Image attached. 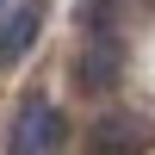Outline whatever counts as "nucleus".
I'll list each match as a JSON object with an SVG mask.
<instances>
[{
    "mask_svg": "<svg viewBox=\"0 0 155 155\" xmlns=\"http://www.w3.org/2000/svg\"><path fill=\"white\" fill-rule=\"evenodd\" d=\"M118 81H124V50H118V37H112V31H93L87 50H81V87H87V93H112Z\"/></svg>",
    "mask_w": 155,
    "mask_h": 155,
    "instance_id": "nucleus-1",
    "label": "nucleus"
},
{
    "mask_svg": "<svg viewBox=\"0 0 155 155\" xmlns=\"http://www.w3.org/2000/svg\"><path fill=\"white\" fill-rule=\"evenodd\" d=\"M143 143H149V130L130 118V112H106V118L87 130L81 155H143Z\"/></svg>",
    "mask_w": 155,
    "mask_h": 155,
    "instance_id": "nucleus-2",
    "label": "nucleus"
},
{
    "mask_svg": "<svg viewBox=\"0 0 155 155\" xmlns=\"http://www.w3.org/2000/svg\"><path fill=\"white\" fill-rule=\"evenodd\" d=\"M37 31H44V0H25V6H12L6 19H0V62H19L25 50L37 44Z\"/></svg>",
    "mask_w": 155,
    "mask_h": 155,
    "instance_id": "nucleus-3",
    "label": "nucleus"
},
{
    "mask_svg": "<svg viewBox=\"0 0 155 155\" xmlns=\"http://www.w3.org/2000/svg\"><path fill=\"white\" fill-rule=\"evenodd\" d=\"M124 0H87V31H112V12Z\"/></svg>",
    "mask_w": 155,
    "mask_h": 155,
    "instance_id": "nucleus-4",
    "label": "nucleus"
},
{
    "mask_svg": "<svg viewBox=\"0 0 155 155\" xmlns=\"http://www.w3.org/2000/svg\"><path fill=\"white\" fill-rule=\"evenodd\" d=\"M0 19H6V0H0Z\"/></svg>",
    "mask_w": 155,
    "mask_h": 155,
    "instance_id": "nucleus-5",
    "label": "nucleus"
}]
</instances>
